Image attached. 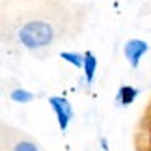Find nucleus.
Here are the masks:
<instances>
[{
    "mask_svg": "<svg viewBox=\"0 0 151 151\" xmlns=\"http://www.w3.org/2000/svg\"><path fill=\"white\" fill-rule=\"evenodd\" d=\"M54 32L52 26L45 21H32L26 22L19 30V39L26 49H41L52 43Z\"/></svg>",
    "mask_w": 151,
    "mask_h": 151,
    "instance_id": "f257e3e1",
    "label": "nucleus"
},
{
    "mask_svg": "<svg viewBox=\"0 0 151 151\" xmlns=\"http://www.w3.org/2000/svg\"><path fill=\"white\" fill-rule=\"evenodd\" d=\"M49 104L52 106V110H54V114H56L60 131L65 132L69 121H71V118H73V106H71V103H69L65 97H50Z\"/></svg>",
    "mask_w": 151,
    "mask_h": 151,
    "instance_id": "f03ea898",
    "label": "nucleus"
},
{
    "mask_svg": "<svg viewBox=\"0 0 151 151\" xmlns=\"http://www.w3.org/2000/svg\"><path fill=\"white\" fill-rule=\"evenodd\" d=\"M149 45L144 41V39H129L123 47V54L127 58V62L131 63V67H138L140 65V60L147 54Z\"/></svg>",
    "mask_w": 151,
    "mask_h": 151,
    "instance_id": "7ed1b4c3",
    "label": "nucleus"
},
{
    "mask_svg": "<svg viewBox=\"0 0 151 151\" xmlns=\"http://www.w3.org/2000/svg\"><path fill=\"white\" fill-rule=\"evenodd\" d=\"M138 93H140V90L134 88V86H129V84L121 86L118 90V93H116V104H118V106H129V104L134 103Z\"/></svg>",
    "mask_w": 151,
    "mask_h": 151,
    "instance_id": "20e7f679",
    "label": "nucleus"
},
{
    "mask_svg": "<svg viewBox=\"0 0 151 151\" xmlns=\"http://www.w3.org/2000/svg\"><path fill=\"white\" fill-rule=\"evenodd\" d=\"M82 71H84V78H86V84H91L93 82V77H95V71H97V58L93 56V52L86 50L84 52V65H82Z\"/></svg>",
    "mask_w": 151,
    "mask_h": 151,
    "instance_id": "39448f33",
    "label": "nucleus"
},
{
    "mask_svg": "<svg viewBox=\"0 0 151 151\" xmlns=\"http://www.w3.org/2000/svg\"><path fill=\"white\" fill-rule=\"evenodd\" d=\"M11 101H15V103H22V104H26V103H32L34 101V93H30L28 90H22V88H15L13 91H11Z\"/></svg>",
    "mask_w": 151,
    "mask_h": 151,
    "instance_id": "423d86ee",
    "label": "nucleus"
},
{
    "mask_svg": "<svg viewBox=\"0 0 151 151\" xmlns=\"http://www.w3.org/2000/svg\"><path fill=\"white\" fill-rule=\"evenodd\" d=\"M60 58L78 69L84 65V54H80V52H60Z\"/></svg>",
    "mask_w": 151,
    "mask_h": 151,
    "instance_id": "0eeeda50",
    "label": "nucleus"
},
{
    "mask_svg": "<svg viewBox=\"0 0 151 151\" xmlns=\"http://www.w3.org/2000/svg\"><path fill=\"white\" fill-rule=\"evenodd\" d=\"M13 151H37V147L32 142H19V144H15Z\"/></svg>",
    "mask_w": 151,
    "mask_h": 151,
    "instance_id": "6e6552de",
    "label": "nucleus"
},
{
    "mask_svg": "<svg viewBox=\"0 0 151 151\" xmlns=\"http://www.w3.org/2000/svg\"><path fill=\"white\" fill-rule=\"evenodd\" d=\"M101 147L104 151H108V142H106V138H101Z\"/></svg>",
    "mask_w": 151,
    "mask_h": 151,
    "instance_id": "1a4fd4ad",
    "label": "nucleus"
}]
</instances>
